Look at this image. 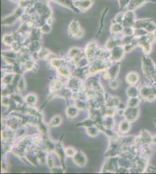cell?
I'll use <instances>...</instances> for the list:
<instances>
[{
  "label": "cell",
  "mask_w": 156,
  "mask_h": 174,
  "mask_svg": "<svg viewBox=\"0 0 156 174\" xmlns=\"http://www.w3.org/2000/svg\"><path fill=\"white\" fill-rule=\"evenodd\" d=\"M32 29L29 27L27 22H22L19 27L18 32L20 33L22 36L25 35L27 33L29 34Z\"/></svg>",
  "instance_id": "20"
},
{
  "label": "cell",
  "mask_w": 156,
  "mask_h": 174,
  "mask_svg": "<svg viewBox=\"0 0 156 174\" xmlns=\"http://www.w3.org/2000/svg\"><path fill=\"white\" fill-rule=\"evenodd\" d=\"M152 143H153L154 145H156V136L152 137Z\"/></svg>",
  "instance_id": "47"
},
{
  "label": "cell",
  "mask_w": 156,
  "mask_h": 174,
  "mask_svg": "<svg viewBox=\"0 0 156 174\" xmlns=\"http://www.w3.org/2000/svg\"><path fill=\"white\" fill-rule=\"evenodd\" d=\"M140 152H141V155L142 156L149 159L153 154V150L152 148L150 147V144L144 145L142 146Z\"/></svg>",
  "instance_id": "16"
},
{
  "label": "cell",
  "mask_w": 156,
  "mask_h": 174,
  "mask_svg": "<svg viewBox=\"0 0 156 174\" xmlns=\"http://www.w3.org/2000/svg\"><path fill=\"white\" fill-rule=\"evenodd\" d=\"M145 0H131L128 5V8L129 11H133L135 8L141 5Z\"/></svg>",
  "instance_id": "24"
},
{
  "label": "cell",
  "mask_w": 156,
  "mask_h": 174,
  "mask_svg": "<svg viewBox=\"0 0 156 174\" xmlns=\"http://www.w3.org/2000/svg\"><path fill=\"white\" fill-rule=\"evenodd\" d=\"M124 27L122 26V24L114 23L111 24L110 27V32L112 34L116 35L118 33H122Z\"/></svg>",
  "instance_id": "18"
},
{
  "label": "cell",
  "mask_w": 156,
  "mask_h": 174,
  "mask_svg": "<svg viewBox=\"0 0 156 174\" xmlns=\"http://www.w3.org/2000/svg\"><path fill=\"white\" fill-rule=\"evenodd\" d=\"M33 1H35V2H47V0H33Z\"/></svg>",
  "instance_id": "48"
},
{
  "label": "cell",
  "mask_w": 156,
  "mask_h": 174,
  "mask_svg": "<svg viewBox=\"0 0 156 174\" xmlns=\"http://www.w3.org/2000/svg\"><path fill=\"white\" fill-rule=\"evenodd\" d=\"M121 33L125 36H132L134 34V30L132 27H124Z\"/></svg>",
  "instance_id": "30"
},
{
  "label": "cell",
  "mask_w": 156,
  "mask_h": 174,
  "mask_svg": "<svg viewBox=\"0 0 156 174\" xmlns=\"http://www.w3.org/2000/svg\"><path fill=\"white\" fill-rule=\"evenodd\" d=\"M20 61L25 63V62L31 60V56L28 53H22L20 57Z\"/></svg>",
  "instance_id": "33"
},
{
  "label": "cell",
  "mask_w": 156,
  "mask_h": 174,
  "mask_svg": "<svg viewBox=\"0 0 156 174\" xmlns=\"http://www.w3.org/2000/svg\"><path fill=\"white\" fill-rule=\"evenodd\" d=\"M74 4L79 12H85L93 6L94 0H76Z\"/></svg>",
  "instance_id": "8"
},
{
  "label": "cell",
  "mask_w": 156,
  "mask_h": 174,
  "mask_svg": "<svg viewBox=\"0 0 156 174\" xmlns=\"http://www.w3.org/2000/svg\"><path fill=\"white\" fill-rule=\"evenodd\" d=\"M10 1H12L14 2H19L20 0H10Z\"/></svg>",
  "instance_id": "49"
},
{
  "label": "cell",
  "mask_w": 156,
  "mask_h": 174,
  "mask_svg": "<svg viewBox=\"0 0 156 174\" xmlns=\"http://www.w3.org/2000/svg\"><path fill=\"white\" fill-rule=\"evenodd\" d=\"M61 119L60 117H55L51 120L50 122V125L51 126H57L61 123Z\"/></svg>",
  "instance_id": "38"
},
{
  "label": "cell",
  "mask_w": 156,
  "mask_h": 174,
  "mask_svg": "<svg viewBox=\"0 0 156 174\" xmlns=\"http://www.w3.org/2000/svg\"><path fill=\"white\" fill-rule=\"evenodd\" d=\"M69 36L74 39L82 38L84 36V31L81 29L80 25L77 19L72 20L68 28Z\"/></svg>",
  "instance_id": "3"
},
{
  "label": "cell",
  "mask_w": 156,
  "mask_h": 174,
  "mask_svg": "<svg viewBox=\"0 0 156 174\" xmlns=\"http://www.w3.org/2000/svg\"><path fill=\"white\" fill-rule=\"evenodd\" d=\"M51 1H53V2H56V3H57H57L59 1V0H51Z\"/></svg>",
  "instance_id": "50"
},
{
  "label": "cell",
  "mask_w": 156,
  "mask_h": 174,
  "mask_svg": "<svg viewBox=\"0 0 156 174\" xmlns=\"http://www.w3.org/2000/svg\"><path fill=\"white\" fill-rule=\"evenodd\" d=\"M135 23V15L132 11H129L125 14L122 23L124 27H133Z\"/></svg>",
  "instance_id": "10"
},
{
  "label": "cell",
  "mask_w": 156,
  "mask_h": 174,
  "mask_svg": "<svg viewBox=\"0 0 156 174\" xmlns=\"http://www.w3.org/2000/svg\"><path fill=\"white\" fill-rule=\"evenodd\" d=\"M139 90L135 85H131L126 90V95L129 97H138Z\"/></svg>",
  "instance_id": "22"
},
{
  "label": "cell",
  "mask_w": 156,
  "mask_h": 174,
  "mask_svg": "<svg viewBox=\"0 0 156 174\" xmlns=\"http://www.w3.org/2000/svg\"><path fill=\"white\" fill-rule=\"evenodd\" d=\"M149 162V158H146L141 155V156L136 157L134 160L135 171L136 173H142L145 171L147 168Z\"/></svg>",
  "instance_id": "6"
},
{
  "label": "cell",
  "mask_w": 156,
  "mask_h": 174,
  "mask_svg": "<svg viewBox=\"0 0 156 174\" xmlns=\"http://www.w3.org/2000/svg\"><path fill=\"white\" fill-rule=\"evenodd\" d=\"M105 121V124L108 127L111 128V127H113V126H114V121L113 118H111V116L107 117Z\"/></svg>",
  "instance_id": "39"
},
{
  "label": "cell",
  "mask_w": 156,
  "mask_h": 174,
  "mask_svg": "<svg viewBox=\"0 0 156 174\" xmlns=\"http://www.w3.org/2000/svg\"><path fill=\"white\" fill-rule=\"evenodd\" d=\"M65 63V61L63 59H53L51 61V65L52 66H54V67H61L64 65Z\"/></svg>",
  "instance_id": "29"
},
{
  "label": "cell",
  "mask_w": 156,
  "mask_h": 174,
  "mask_svg": "<svg viewBox=\"0 0 156 174\" xmlns=\"http://www.w3.org/2000/svg\"><path fill=\"white\" fill-rule=\"evenodd\" d=\"M2 41L5 45L9 46L15 42V39L12 34H6L2 37Z\"/></svg>",
  "instance_id": "26"
},
{
  "label": "cell",
  "mask_w": 156,
  "mask_h": 174,
  "mask_svg": "<svg viewBox=\"0 0 156 174\" xmlns=\"http://www.w3.org/2000/svg\"><path fill=\"white\" fill-rule=\"evenodd\" d=\"M119 85V84H118V82L117 81V80L116 79H114L113 81H112L110 84V87L112 88V89H114V90H116L117 88V87H118Z\"/></svg>",
  "instance_id": "44"
},
{
  "label": "cell",
  "mask_w": 156,
  "mask_h": 174,
  "mask_svg": "<svg viewBox=\"0 0 156 174\" xmlns=\"http://www.w3.org/2000/svg\"><path fill=\"white\" fill-rule=\"evenodd\" d=\"M152 136L149 132L145 130H142L140 131V135L135 139V144L137 146H143L144 145H149L152 143Z\"/></svg>",
  "instance_id": "5"
},
{
  "label": "cell",
  "mask_w": 156,
  "mask_h": 174,
  "mask_svg": "<svg viewBox=\"0 0 156 174\" xmlns=\"http://www.w3.org/2000/svg\"><path fill=\"white\" fill-rule=\"evenodd\" d=\"M130 1L131 0H118L120 8L122 9L124 7H125L126 6H128Z\"/></svg>",
  "instance_id": "41"
},
{
  "label": "cell",
  "mask_w": 156,
  "mask_h": 174,
  "mask_svg": "<svg viewBox=\"0 0 156 174\" xmlns=\"http://www.w3.org/2000/svg\"><path fill=\"white\" fill-rule=\"evenodd\" d=\"M34 6L36 10V14L39 15L40 18L46 20L51 16L52 11L47 2H35Z\"/></svg>",
  "instance_id": "2"
},
{
  "label": "cell",
  "mask_w": 156,
  "mask_h": 174,
  "mask_svg": "<svg viewBox=\"0 0 156 174\" xmlns=\"http://www.w3.org/2000/svg\"><path fill=\"white\" fill-rule=\"evenodd\" d=\"M118 45H122L121 40L115 38H110L106 42L105 47L108 50H111Z\"/></svg>",
  "instance_id": "15"
},
{
  "label": "cell",
  "mask_w": 156,
  "mask_h": 174,
  "mask_svg": "<svg viewBox=\"0 0 156 174\" xmlns=\"http://www.w3.org/2000/svg\"><path fill=\"white\" fill-rule=\"evenodd\" d=\"M140 114V109L139 107H128L127 109L125 111V115L127 121L130 122H134L136 121Z\"/></svg>",
  "instance_id": "7"
},
{
  "label": "cell",
  "mask_w": 156,
  "mask_h": 174,
  "mask_svg": "<svg viewBox=\"0 0 156 174\" xmlns=\"http://www.w3.org/2000/svg\"><path fill=\"white\" fill-rule=\"evenodd\" d=\"M36 100V97L34 95H29L27 97H26V101L27 103L30 104L35 103Z\"/></svg>",
  "instance_id": "40"
},
{
  "label": "cell",
  "mask_w": 156,
  "mask_h": 174,
  "mask_svg": "<svg viewBox=\"0 0 156 174\" xmlns=\"http://www.w3.org/2000/svg\"><path fill=\"white\" fill-rule=\"evenodd\" d=\"M131 129L130 122L128 121H122L119 125V131L122 134H126Z\"/></svg>",
  "instance_id": "19"
},
{
  "label": "cell",
  "mask_w": 156,
  "mask_h": 174,
  "mask_svg": "<svg viewBox=\"0 0 156 174\" xmlns=\"http://www.w3.org/2000/svg\"><path fill=\"white\" fill-rule=\"evenodd\" d=\"M78 63L79 64L80 67H84L86 66V64L88 63V61L86 58H82Z\"/></svg>",
  "instance_id": "42"
},
{
  "label": "cell",
  "mask_w": 156,
  "mask_h": 174,
  "mask_svg": "<svg viewBox=\"0 0 156 174\" xmlns=\"http://www.w3.org/2000/svg\"><path fill=\"white\" fill-rule=\"evenodd\" d=\"M124 16H125V14L124 13L121 12V13H119L118 14H117L116 16L114 18L115 23L122 24V22H123L124 19Z\"/></svg>",
  "instance_id": "35"
},
{
  "label": "cell",
  "mask_w": 156,
  "mask_h": 174,
  "mask_svg": "<svg viewBox=\"0 0 156 174\" xmlns=\"http://www.w3.org/2000/svg\"><path fill=\"white\" fill-rule=\"evenodd\" d=\"M119 71V65L115 64L110 66L108 70V74L109 77L113 78V79H115L118 75V73Z\"/></svg>",
  "instance_id": "17"
},
{
  "label": "cell",
  "mask_w": 156,
  "mask_h": 174,
  "mask_svg": "<svg viewBox=\"0 0 156 174\" xmlns=\"http://www.w3.org/2000/svg\"><path fill=\"white\" fill-rule=\"evenodd\" d=\"M17 19L18 18L14 14H12L4 18L1 20V24L5 26H11L16 22Z\"/></svg>",
  "instance_id": "12"
},
{
  "label": "cell",
  "mask_w": 156,
  "mask_h": 174,
  "mask_svg": "<svg viewBox=\"0 0 156 174\" xmlns=\"http://www.w3.org/2000/svg\"><path fill=\"white\" fill-rule=\"evenodd\" d=\"M133 39L134 38H132V36H125L123 39H121L122 45L125 46V45H129V44H131Z\"/></svg>",
  "instance_id": "34"
},
{
  "label": "cell",
  "mask_w": 156,
  "mask_h": 174,
  "mask_svg": "<svg viewBox=\"0 0 156 174\" xmlns=\"http://www.w3.org/2000/svg\"><path fill=\"white\" fill-rule=\"evenodd\" d=\"M57 4L71 10H72L75 12H79L78 9L75 7L74 1L73 0H59Z\"/></svg>",
  "instance_id": "14"
},
{
  "label": "cell",
  "mask_w": 156,
  "mask_h": 174,
  "mask_svg": "<svg viewBox=\"0 0 156 174\" xmlns=\"http://www.w3.org/2000/svg\"><path fill=\"white\" fill-rule=\"evenodd\" d=\"M139 94L142 99L148 102H153L156 99V97L153 94L150 85L145 84L140 85L139 89Z\"/></svg>",
  "instance_id": "4"
},
{
  "label": "cell",
  "mask_w": 156,
  "mask_h": 174,
  "mask_svg": "<svg viewBox=\"0 0 156 174\" xmlns=\"http://www.w3.org/2000/svg\"><path fill=\"white\" fill-rule=\"evenodd\" d=\"M141 102V100L138 97H129L127 102V106L130 107H139Z\"/></svg>",
  "instance_id": "23"
},
{
  "label": "cell",
  "mask_w": 156,
  "mask_h": 174,
  "mask_svg": "<svg viewBox=\"0 0 156 174\" xmlns=\"http://www.w3.org/2000/svg\"><path fill=\"white\" fill-rule=\"evenodd\" d=\"M66 154L67 155L71 157V156H72L73 155L75 154V151L72 148H68L66 150Z\"/></svg>",
  "instance_id": "46"
},
{
  "label": "cell",
  "mask_w": 156,
  "mask_h": 174,
  "mask_svg": "<svg viewBox=\"0 0 156 174\" xmlns=\"http://www.w3.org/2000/svg\"><path fill=\"white\" fill-rule=\"evenodd\" d=\"M54 22H55V19L52 16H50V17L48 18L47 19H46V23L50 24V25H51V26L53 24H54Z\"/></svg>",
  "instance_id": "45"
},
{
  "label": "cell",
  "mask_w": 156,
  "mask_h": 174,
  "mask_svg": "<svg viewBox=\"0 0 156 174\" xmlns=\"http://www.w3.org/2000/svg\"><path fill=\"white\" fill-rule=\"evenodd\" d=\"M13 37L15 39V42H20V39H21V34H20L18 32H14V33L12 34Z\"/></svg>",
  "instance_id": "43"
},
{
  "label": "cell",
  "mask_w": 156,
  "mask_h": 174,
  "mask_svg": "<svg viewBox=\"0 0 156 174\" xmlns=\"http://www.w3.org/2000/svg\"><path fill=\"white\" fill-rule=\"evenodd\" d=\"M13 14L18 18V19L20 18L23 15V14H25V8L18 6V8L15 10Z\"/></svg>",
  "instance_id": "32"
},
{
  "label": "cell",
  "mask_w": 156,
  "mask_h": 174,
  "mask_svg": "<svg viewBox=\"0 0 156 174\" xmlns=\"http://www.w3.org/2000/svg\"><path fill=\"white\" fill-rule=\"evenodd\" d=\"M40 30L42 33L47 34L50 33V32L51 31V25L46 23L40 27Z\"/></svg>",
  "instance_id": "31"
},
{
  "label": "cell",
  "mask_w": 156,
  "mask_h": 174,
  "mask_svg": "<svg viewBox=\"0 0 156 174\" xmlns=\"http://www.w3.org/2000/svg\"><path fill=\"white\" fill-rule=\"evenodd\" d=\"M35 1L33 0H20L18 5L20 7L25 9L26 8L33 5Z\"/></svg>",
  "instance_id": "27"
},
{
  "label": "cell",
  "mask_w": 156,
  "mask_h": 174,
  "mask_svg": "<svg viewBox=\"0 0 156 174\" xmlns=\"http://www.w3.org/2000/svg\"><path fill=\"white\" fill-rule=\"evenodd\" d=\"M66 113H67V115L69 116V117H75V116H77V115L78 113V112H77V110L75 108L69 107V108H68L67 109Z\"/></svg>",
  "instance_id": "36"
},
{
  "label": "cell",
  "mask_w": 156,
  "mask_h": 174,
  "mask_svg": "<svg viewBox=\"0 0 156 174\" xmlns=\"http://www.w3.org/2000/svg\"><path fill=\"white\" fill-rule=\"evenodd\" d=\"M142 69L146 77L152 79L156 73V66L153 60L147 57L142 59Z\"/></svg>",
  "instance_id": "1"
},
{
  "label": "cell",
  "mask_w": 156,
  "mask_h": 174,
  "mask_svg": "<svg viewBox=\"0 0 156 174\" xmlns=\"http://www.w3.org/2000/svg\"><path fill=\"white\" fill-rule=\"evenodd\" d=\"M125 52L124 47L121 45L114 47L113 49H111L110 56L111 59L114 62L120 61L123 58Z\"/></svg>",
  "instance_id": "9"
},
{
  "label": "cell",
  "mask_w": 156,
  "mask_h": 174,
  "mask_svg": "<svg viewBox=\"0 0 156 174\" xmlns=\"http://www.w3.org/2000/svg\"><path fill=\"white\" fill-rule=\"evenodd\" d=\"M139 79V75L136 72H131L126 76V81L128 84L131 85H135L137 83Z\"/></svg>",
  "instance_id": "13"
},
{
  "label": "cell",
  "mask_w": 156,
  "mask_h": 174,
  "mask_svg": "<svg viewBox=\"0 0 156 174\" xmlns=\"http://www.w3.org/2000/svg\"><path fill=\"white\" fill-rule=\"evenodd\" d=\"M2 54L4 57H5L6 58H14L15 56V52L13 51H7L5 52H3Z\"/></svg>",
  "instance_id": "37"
},
{
  "label": "cell",
  "mask_w": 156,
  "mask_h": 174,
  "mask_svg": "<svg viewBox=\"0 0 156 174\" xmlns=\"http://www.w3.org/2000/svg\"><path fill=\"white\" fill-rule=\"evenodd\" d=\"M82 53V49L79 48H72L69 50L68 54V56L69 58H73L75 56Z\"/></svg>",
  "instance_id": "28"
},
{
  "label": "cell",
  "mask_w": 156,
  "mask_h": 174,
  "mask_svg": "<svg viewBox=\"0 0 156 174\" xmlns=\"http://www.w3.org/2000/svg\"><path fill=\"white\" fill-rule=\"evenodd\" d=\"M41 44L40 41H32L28 45V49L33 52H39L41 48Z\"/></svg>",
  "instance_id": "21"
},
{
  "label": "cell",
  "mask_w": 156,
  "mask_h": 174,
  "mask_svg": "<svg viewBox=\"0 0 156 174\" xmlns=\"http://www.w3.org/2000/svg\"><path fill=\"white\" fill-rule=\"evenodd\" d=\"M97 51V45L96 43L94 41L90 42L87 44L84 49L85 55L91 58L96 55Z\"/></svg>",
  "instance_id": "11"
},
{
  "label": "cell",
  "mask_w": 156,
  "mask_h": 174,
  "mask_svg": "<svg viewBox=\"0 0 156 174\" xmlns=\"http://www.w3.org/2000/svg\"><path fill=\"white\" fill-rule=\"evenodd\" d=\"M52 55V54L46 48H42L41 49H40L38 52V58L41 59H46L51 57Z\"/></svg>",
  "instance_id": "25"
}]
</instances>
